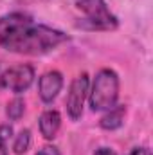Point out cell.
<instances>
[{"instance_id": "obj_3", "label": "cell", "mask_w": 153, "mask_h": 155, "mask_svg": "<svg viewBox=\"0 0 153 155\" xmlns=\"http://www.w3.org/2000/svg\"><path fill=\"white\" fill-rule=\"evenodd\" d=\"M76 5L85 15L83 27L92 31H112L117 27V18L110 13L105 0H77Z\"/></svg>"}, {"instance_id": "obj_2", "label": "cell", "mask_w": 153, "mask_h": 155, "mask_svg": "<svg viewBox=\"0 0 153 155\" xmlns=\"http://www.w3.org/2000/svg\"><path fill=\"white\" fill-rule=\"evenodd\" d=\"M88 94L94 112L114 108L119 97V76L110 69H101L94 78V85Z\"/></svg>"}, {"instance_id": "obj_6", "label": "cell", "mask_w": 153, "mask_h": 155, "mask_svg": "<svg viewBox=\"0 0 153 155\" xmlns=\"http://www.w3.org/2000/svg\"><path fill=\"white\" fill-rule=\"evenodd\" d=\"M63 87V76L58 71H49L40 78V97L45 103H52Z\"/></svg>"}, {"instance_id": "obj_10", "label": "cell", "mask_w": 153, "mask_h": 155, "mask_svg": "<svg viewBox=\"0 0 153 155\" xmlns=\"http://www.w3.org/2000/svg\"><path fill=\"white\" fill-rule=\"evenodd\" d=\"M29 146H31V132H29V130H22V132L16 135V141H15L13 150H15L16 155H22L29 150Z\"/></svg>"}, {"instance_id": "obj_16", "label": "cell", "mask_w": 153, "mask_h": 155, "mask_svg": "<svg viewBox=\"0 0 153 155\" xmlns=\"http://www.w3.org/2000/svg\"><path fill=\"white\" fill-rule=\"evenodd\" d=\"M0 155H7V148H5V141L0 137Z\"/></svg>"}, {"instance_id": "obj_14", "label": "cell", "mask_w": 153, "mask_h": 155, "mask_svg": "<svg viewBox=\"0 0 153 155\" xmlns=\"http://www.w3.org/2000/svg\"><path fill=\"white\" fill-rule=\"evenodd\" d=\"M130 155H151V152H150L148 148L141 146V148H133V150H132V153H130Z\"/></svg>"}, {"instance_id": "obj_5", "label": "cell", "mask_w": 153, "mask_h": 155, "mask_svg": "<svg viewBox=\"0 0 153 155\" xmlns=\"http://www.w3.org/2000/svg\"><path fill=\"white\" fill-rule=\"evenodd\" d=\"M88 83H90V79L85 72L74 78V81L70 83L69 96H67V112H69L70 119H74V121H77L83 114V105L88 96Z\"/></svg>"}, {"instance_id": "obj_4", "label": "cell", "mask_w": 153, "mask_h": 155, "mask_svg": "<svg viewBox=\"0 0 153 155\" xmlns=\"http://www.w3.org/2000/svg\"><path fill=\"white\" fill-rule=\"evenodd\" d=\"M34 81V69L31 65H15L0 74V88H7L11 92H24Z\"/></svg>"}, {"instance_id": "obj_1", "label": "cell", "mask_w": 153, "mask_h": 155, "mask_svg": "<svg viewBox=\"0 0 153 155\" xmlns=\"http://www.w3.org/2000/svg\"><path fill=\"white\" fill-rule=\"evenodd\" d=\"M67 40L69 36L65 33L47 27V25H36L33 24V20H29L25 24L13 27L2 38L0 45L9 52L38 56V54H45L56 49L58 45H61Z\"/></svg>"}, {"instance_id": "obj_7", "label": "cell", "mask_w": 153, "mask_h": 155, "mask_svg": "<svg viewBox=\"0 0 153 155\" xmlns=\"http://www.w3.org/2000/svg\"><path fill=\"white\" fill-rule=\"evenodd\" d=\"M61 126V116L58 110H45L40 116V132L45 139H54Z\"/></svg>"}, {"instance_id": "obj_11", "label": "cell", "mask_w": 153, "mask_h": 155, "mask_svg": "<svg viewBox=\"0 0 153 155\" xmlns=\"http://www.w3.org/2000/svg\"><path fill=\"white\" fill-rule=\"evenodd\" d=\"M24 110H25V105H24V99H20V97H15L13 101H9V105H7V108H5V114L9 119H13V121H18L20 117L24 116Z\"/></svg>"}, {"instance_id": "obj_13", "label": "cell", "mask_w": 153, "mask_h": 155, "mask_svg": "<svg viewBox=\"0 0 153 155\" xmlns=\"http://www.w3.org/2000/svg\"><path fill=\"white\" fill-rule=\"evenodd\" d=\"M11 134H13V128H11V126H0V137H2L4 141H7V139L11 137Z\"/></svg>"}, {"instance_id": "obj_12", "label": "cell", "mask_w": 153, "mask_h": 155, "mask_svg": "<svg viewBox=\"0 0 153 155\" xmlns=\"http://www.w3.org/2000/svg\"><path fill=\"white\" fill-rule=\"evenodd\" d=\"M36 155H60V150L56 146H43Z\"/></svg>"}, {"instance_id": "obj_9", "label": "cell", "mask_w": 153, "mask_h": 155, "mask_svg": "<svg viewBox=\"0 0 153 155\" xmlns=\"http://www.w3.org/2000/svg\"><path fill=\"white\" fill-rule=\"evenodd\" d=\"M29 20H31V16H27V15H24V13H11V15L2 16V18H0V41H2V38H4L13 27H16V25H20V24H25V22H29Z\"/></svg>"}, {"instance_id": "obj_15", "label": "cell", "mask_w": 153, "mask_h": 155, "mask_svg": "<svg viewBox=\"0 0 153 155\" xmlns=\"http://www.w3.org/2000/svg\"><path fill=\"white\" fill-rule=\"evenodd\" d=\"M94 155H117V153L114 150H110V148H99V150H96Z\"/></svg>"}, {"instance_id": "obj_8", "label": "cell", "mask_w": 153, "mask_h": 155, "mask_svg": "<svg viewBox=\"0 0 153 155\" xmlns=\"http://www.w3.org/2000/svg\"><path fill=\"white\" fill-rule=\"evenodd\" d=\"M124 121V107H117L115 105L114 108L106 110V114L101 117L99 121V126L103 130H117Z\"/></svg>"}]
</instances>
